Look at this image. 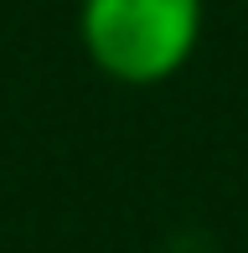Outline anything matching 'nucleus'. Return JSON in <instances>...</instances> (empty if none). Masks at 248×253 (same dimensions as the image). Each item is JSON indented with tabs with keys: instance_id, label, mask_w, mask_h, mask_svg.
I'll list each match as a JSON object with an SVG mask.
<instances>
[{
	"instance_id": "f257e3e1",
	"label": "nucleus",
	"mask_w": 248,
	"mask_h": 253,
	"mask_svg": "<svg viewBox=\"0 0 248 253\" xmlns=\"http://www.w3.org/2000/svg\"><path fill=\"white\" fill-rule=\"evenodd\" d=\"M207 0H78L83 57L119 88H161L202 47Z\"/></svg>"
}]
</instances>
